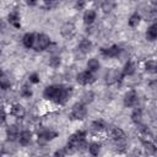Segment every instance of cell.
Instances as JSON below:
<instances>
[{
	"instance_id": "obj_3",
	"label": "cell",
	"mask_w": 157,
	"mask_h": 157,
	"mask_svg": "<svg viewBox=\"0 0 157 157\" xmlns=\"http://www.w3.org/2000/svg\"><path fill=\"white\" fill-rule=\"evenodd\" d=\"M63 85H50V86H47L43 91V97L48 101H53L55 102L56 98L59 97L61 90H63Z\"/></svg>"
},
{
	"instance_id": "obj_35",
	"label": "cell",
	"mask_w": 157,
	"mask_h": 157,
	"mask_svg": "<svg viewBox=\"0 0 157 157\" xmlns=\"http://www.w3.org/2000/svg\"><path fill=\"white\" fill-rule=\"evenodd\" d=\"M5 119H6V114H5V110H4V109H0V125L5 123Z\"/></svg>"
},
{
	"instance_id": "obj_26",
	"label": "cell",
	"mask_w": 157,
	"mask_h": 157,
	"mask_svg": "<svg viewBox=\"0 0 157 157\" xmlns=\"http://www.w3.org/2000/svg\"><path fill=\"white\" fill-rule=\"evenodd\" d=\"M99 151H101V144H98V142H92V144L88 145V152H90L92 156H98Z\"/></svg>"
},
{
	"instance_id": "obj_10",
	"label": "cell",
	"mask_w": 157,
	"mask_h": 157,
	"mask_svg": "<svg viewBox=\"0 0 157 157\" xmlns=\"http://www.w3.org/2000/svg\"><path fill=\"white\" fill-rule=\"evenodd\" d=\"M136 102H137V93H136V91L131 90V91L125 93V96H124V105L125 107H128V108L134 107L136 104Z\"/></svg>"
},
{
	"instance_id": "obj_14",
	"label": "cell",
	"mask_w": 157,
	"mask_h": 157,
	"mask_svg": "<svg viewBox=\"0 0 157 157\" xmlns=\"http://www.w3.org/2000/svg\"><path fill=\"white\" fill-rule=\"evenodd\" d=\"M34 40H36V34L34 33H26L23 36V38H22V43H23V45L27 49H29V48L33 47Z\"/></svg>"
},
{
	"instance_id": "obj_37",
	"label": "cell",
	"mask_w": 157,
	"mask_h": 157,
	"mask_svg": "<svg viewBox=\"0 0 157 157\" xmlns=\"http://www.w3.org/2000/svg\"><path fill=\"white\" fill-rule=\"evenodd\" d=\"M37 1L38 0H26L27 5H29V6H36L37 5Z\"/></svg>"
},
{
	"instance_id": "obj_38",
	"label": "cell",
	"mask_w": 157,
	"mask_h": 157,
	"mask_svg": "<svg viewBox=\"0 0 157 157\" xmlns=\"http://www.w3.org/2000/svg\"><path fill=\"white\" fill-rule=\"evenodd\" d=\"M2 150H4V147H2V146H1V145H0V155H1V153H2Z\"/></svg>"
},
{
	"instance_id": "obj_21",
	"label": "cell",
	"mask_w": 157,
	"mask_h": 157,
	"mask_svg": "<svg viewBox=\"0 0 157 157\" xmlns=\"http://www.w3.org/2000/svg\"><path fill=\"white\" fill-rule=\"evenodd\" d=\"M87 69L91 72H96V71H98L101 69V64L96 58H92V59H90L87 61Z\"/></svg>"
},
{
	"instance_id": "obj_9",
	"label": "cell",
	"mask_w": 157,
	"mask_h": 157,
	"mask_svg": "<svg viewBox=\"0 0 157 157\" xmlns=\"http://www.w3.org/2000/svg\"><path fill=\"white\" fill-rule=\"evenodd\" d=\"M75 31H76L75 25L71 23V22L64 23V25L61 26V28H60V33H61V36H63L64 38H71V37L75 34Z\"/></svg>"
},
{
	"instance_id": "obj_36",
	"label": "cell",
	"mask_w": 157,
	"mask_h": 157,
	"mask_svg": "<svg viewBox=\"0 0 157 157\" xmlns=\"http://www.w3.org/2000/svg\"><path fill=\"white\" fill-rule=\"evenodd\" d=\"M65 155H66L65 148H61V150H58L54 152V156H65Z\"/></svg>"
},
{
	"instance_id": "obj_33",
	"label": "cell",
	"mask_w": 157,
	"mask_h": 157,
	"mask_svg": "<svg viewBox=\"0 0 157 157\" xmlns=\"http://www.w3.org/2000/svg\"><path fill=\"white\" fill-rule=\"evenodd\" d=\"M28 78H29V82H32V83H38V82H39V76H38V74H36V72L31 74Z\"/></svg>"
},
{
	"instance_id": "obj_27",
	"label": "cell",
	"mask_w": 157,
	"mask_h": 157,
	"mask_svg": "<svg viewBox=\"0 0 157 157\" xmlns=\"http://www.w3.org/2000/svg\"><path fill=\"white\" fill-rule=\"evenodd\" d=\"M142 144H144V146H145V148L147 150L148 153H151V155L156 153V146H155L153 142H151L150 140H142Z\"/></svg>"
},
{
	"instance_id": "obj_20",
	"label": "cell",
	"mask_w": 157,
	"mask_h": 157,
	"mask_svg": "<svg viewBox=\"0 0 157 157\" xmlns=\"http://www.w3.org/2000/svg\"><path fill=\"white\" fill-rule=\"evenodd\" d=\"M96 20V11L94 10H87L83 15V22L85 25H92Z\"/></svg>"
},
{
	"instance_id": "obj_23",
	"label": "cell",
	"mask_w": 157,
	"mask_h": 157,
	"mask_svg": "<svg viewBox=\"0 0 157 157\" xmlns=\"http://www.w3.org/2000/svg\"><path fill=\"white\" fill-rule=\"evenodd\" d=\"M141 119H142V110L140 108L134 109V112L131 113V120L135 124H140L141 123Z\"/></svg>"
},
{
	"instance_id": "obj_29",
	"label": "cell",
	"mask_w": 157,
	"mask_h": 157,
	"mask_svg": "<svg viewBox=\"0 0 157 157\" xmlns=\"http://www.w3.org/2000/svg\"><path fill=\"white\" fill-rule=\"evenodd\" d=\"M0 87L2 88V90H7V88H10L11 87V82H10V80L5 76V75H0Z\"/></svg>"
},
{
	"instance_id": "obj_7",
	"label": "cell",
	"mask_w": 157,
	"mask_h": 157,
	"mask_svg": "<svg viewBox=\"0 0 157 157\" xmlns=\"http://www.w3.org/2000/svg\"><path fill=\"white\" fill-rule=\"evenodd\" d=\"M71 96H72V87H65L64 86L63 90H61V92H60V94H59V97L56 98L55 103H58L60 105H64L70 99Z\"/></svg>"
},
{
	"instance_id": "obj_5",
	"label": "cell",
	"mask_w": 157,
	"mask_h": 157,
	"mask_svg": "<svg viewBox=\"0 0 157 157\" xmlns=\"http://www.w3.org/2000/svg\"><path fill=\"white\" fill-rule=\"evenodd\" d=\"M76 81H77L80 85H83V86H85V85H91V83H93V82L96 81V77H94L93 72L86 70V71L80 72V74L76 76Z\"/></svg>"
},
{
	"instance_id": "obj_24",
	"label": "cell",
	"mask_w": 157,
	"mask_h": 157,
	"mask_svg": "<svg viewBox=\"0 0 157 157\" xmlns=\"http://www.w3.org/2000/svg\"><path fill=\"white\" fill-rule=\"evenodd\" d=\"M140 20H141L140 13L135 12V13H132V15L130 16V18H129L128 23H129V26H130V27H136V26L140 23Z\"/></svg>"
},
{
	"instance_id": "obj_19",
	"label": "cell",
	"mask_w": 157,
	"mask_h": 157,
	"mask_svg": "<svg viewBox=\"0 0 157 157\" xmlns=\"http://www.w3.org/2000/svg\"><path fill=\"white\" fill-rule=\"evenodd\" d=\"M134 72H135V64L132 61H126L125 65H124V67H123L121 74L124 76H131Z\"/></svg>"
},
{
	"instance_id": "obj_22",
	"label": "cell",
	"mask_w": 157,
	"mask_h": 157,
	"mask_svg": "<svg viewBox=\"0 0 157 157\" xmlns=\"http://www.w3.org/2000/svg\"><path fill=\"white\" fill-rule=\"evenodd\" d=\"M110 136L113 137V140H119L121 137H125V134L120 128H112L110 129Z\"/></svg>"
},
{
	"instance_id": "obj_6",
	"label": "cell",
	"mask_w": 157,
	"mask_h": 157,
	"mask_svg": "<svg viewBox=\"0 0 157 157\" xmlns=\"http://www.w3.org/2000/svg\"><path fill=\"white\" fill-rule=\"evenodd\" d=\"M123 77H124V75L120 71H118V70H109L105 74V76H104V81H105L107 85H113V83H115L118 81L120 82L123 80Z\"/></svg>"
},
{
	"instance_id": "obj_30",
	"label": "cell",
	"mask_w": 157,
	"mask_h": 157,
	"mask_svg": "<svg viewBox=\"0 0 157 157\" xmlns=\"http://www.w3.org/2000/svg\"><path fill=\"white\" fill-rule=\"evenodd\" d=\"M60 63H61V61H60V58L56 56V55H54V56H52V58L49 59V66H52V67H54V69L59 67Z\"/></svg>"
},
{
	"instance_id": "obj_8",
	"label": "cell",
	"mask_w": 157,
	"mask_h": 157,
	"mask_svg": "<svg viewBox=\"0 0 157 157\" xmlns=\"http://www.w3.org/2000/svg\"><path fill=\"white\" fill-rule=\"evenodd\" d=\"M120 52H121V49L117 44H114L109 48H101V54L105 58H115L120 54Z\"/></svg>"
},
{
	"instance_id": "obj_2",
	"label": "cell",
	"mask_w": 157,
	"mask_h": 157,
	"mask_svg": "<svg viewBox=\"0 0 157 157\" xmlns=\"http://www.w3.org/2000/svg\"><path fill=\"white\" fill-rule=\"evenodd\" d=\"M87 115V108L83 103H75L70 112V119L72 120H83Z\"/></svg>"
},
{
	"instance_id": "obj_31",
	"label": "cell",
	"mask_w": 157,
	"mask_h": 157,
	"mask_svg": "<svg viewBox=\"0 0 157 157\" xmlns=\"http://www.w3.org/2000/svg\"><path fill=\"white\" fill-rule=\"evenodd\" d=\"M21 96L23 98H29L32 96V91H31V88L27 85H23L22 86V88H21Z\"/></svg>"
},
{
	"instance_id": "obj_34",
	"label": "cell",
	"mask_w": 157,
	"mask_h": 157,
	"mask_svg": "<svg viewBox=\"0 0 157 157\" xmlns=\"http://www.w3.org/2000/svg\"><path fill=\"white\" fill-rule=\"evenodd\" d=\"M85 0H76V2H75V9L76 10H82L83 7H85Z\"/></svg>"
},
{
	"instance_id": "obj_28",
	"label": "cell",
	"mask_w": 157,
	"mask_h": 157,
	"mask_svg": "<svg viewBox=\"0 0 157 157\" xmlns=\"http://www.w3.org/2000/svg\"><path fill=\"white\" fill-rule=\"evenodd\" d=\"M93 98H94V94H93V92H91V91H88V92H85V93L82 94V99H81V103H83V104H90V103L93 101Z\"/></svg>"
},
{
	"instance_id": "obj_4",
	"label": "cell",
	"mask_w": 157,
	"mask_h": 157,
	"mask_svg": "<svg viewBox=\"0 0 157 157\" xmlns=\"http://www.w3.org/2000/svg\"><path fill=\"white\" fill-rule=\"evenodd\" d=\"M49 45H50V38H49L47 34L40 33V34H37V36H36V40H34L33 47H34V49H36L37 52L44 50V49H47Z\"/></svg>"
},
{
	"instance_id": "obj_18",
	"label": "cell",
	"mask_w": 157,
	"mask_h": 157,
	"mask_svg": "<svg viewBox=\"0 0 157 157\" xmlns=\"http://www.w3.org/2000/svg\"><path fill=\"white\" fill-rule=\"evenodd\" d=\"M115 5H117L115 4V0H103L101 7H102V10H103L104 13H109L112 10H114Z\"/></svg>"
},
{
	"instance_id": "obj_17",
	"label": "cell",
	"mask_w": 157,
	"mask_h": 157,
	"mask_svg": "<svg viewBox=\"0 0 157 157\" xmlns=\"http://www.w3.org/2000/svg\"><path fill=\"white\" fill-rule=\"evenodd\" d=\"M157 37V25L153 23L148 28H147V32H146V39L150 40V42H153Z\"/></svg>"
},
{
	"instance_id": "obj_25",
	"label": "cell",
	"mask_w": 157,
	"mask_h": 157,
	"mask_svg": "<svg viewBox=\"0 0 157 157\" xmlns=\"http://www.w3.org/2000/svg\"><path fill=\"white\" fill-rule=\"evenodd\" d=\"M103 129H104V124H103V121H101V120H96V121H93V123L91 124V130H92V132H94V134L101 132Z\"/></svg>"
},
{
	"instance_id": "obj_13",
	"label": "cell",
	"mask_w": 157,
	"mask_h": 157,
	"mask_svg": "<svg viewBox=\"0 0 157 157\" xmlns=\"http://www.w3.org/2000/svg\"><path fill=\"white\" fill-rule=\"evenodd\" d=\"M7 20L10 22V25H12L15 28H20L21 27V22H20V15L17 11H12L9 13Z\"/></svg>"
},
{
	"instance_id": "obj_16",
	"label": "cell",
	"mask_w": 157,
	"mask_h": 157,
	"mask_svg": "<svg viewBox=\"0 0 157 157\" xmlns=\"http://www.w3.org/2000/svg\"><path fill=\"white\" fill-rule=\"evenodd\" d=\"M78 49L81 53L83 54H88L91 50H92V42L88 40V39H82L78 44Z\"/></svg>"
},
{
	"instance_id": "obj_12",
	"label": "cell",
	"mask_w": 157,
	"mask_h": 157,
	"mask_svg": "<svg viewBox=\"0 0 157 157\" xmlns=\"http://www.w3.org/2000/svg\"><path fill=\"white\" fill-rule=\"evenodd\" d=\"M6 137H7V141L10 142L16 141L18 137V128L16 125H10L6 129Z\"/></svg>"
},
{
	"instance_id": "obj_15",
	"label": "cell",
	"mask_w": 157,
	"mask_h": 157,
	"mask_svg": "<svg viewBox=\"0 0 157 157\" xmlns=\"http://www.w3.org/2000/svg\"><path fill=\"white\" fill-rule=\"evenodd\" d=\"M11 114L13 115V117H16V118H23L25 117V114H26V109L23 108V105H21V104H13L12 105V108H11Z\"/></svg>"
},
{
	"instance_id": "obj_11",
	"label": "cell",
	"mask_w": 157,
	"mask_h": 157,
	"mask_svg": "<svg viewBox=\"0 0 157 157\" xmlns=\"http://www.w3.org/2000/svg\"><path fill=\"white\" fill-rule=\"evenodd\" d=\"M32 141V132L29 130H23L22 132L18 134V142L22 146H27L29 145Z\"/></svg>"
},
{
	"instance_id": "obj_1",
	"label": "cell",
	"mask_w": 157,
	"mask_h": 157,
	"mask_svg": "<svg viewBox=\"0 0 157 157\" xmlns=\"http://www.w3.org/2000/svg\"><path fill=\"white\" fill-rule=\"evenodd\" d=\"M36 132H37V136H38V144L39 145H44L45 142H48L50 140H54L58 136V132L56 131L45 129L43 126H38L37 130H36Z\"/></svg>"
},
{
	"instance_id": "obj_32",
	"label": "cell",
	"mask_w": 157,
	"mask_h": 157,
	"mask_svg": "<svg viewBox=\"0 0 157 157\" xmlns=\"http://www.w3.org/2000/svg\"><path fill=\"white\" fill-rule=\"evenodd\" d=\"M145 67H146V70H147V71H150V72H152V74H155V72H156V63H155L153 60L147 61V63H146V65H145Z\"/></svg>"
}]
</instances>
